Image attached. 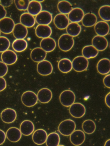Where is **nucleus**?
<instances>
[{
  "label": "nucleus",
  "instance_id": "nucleus-18",
  "mask_svg": "<svg viewBox=\"0 0 110 146\" xmlns=\"http://www.w3.org/2000/svg\"><path fill=\"white\" fill-rule=\"evenodd\" d=\"M38 100L41 103H49L52 99V93L51 90L47 88H43L38 92L37 94Z\"/></svg>",
  "mask_w": 110,
  "mask_h": 146
},
{
  "label": "nucleus",
  "instance_id": "nucleus-45",
  "mask_svg": "<svg viewBox=\"0 0 110 146\" xmlns=\"http://www.w3.org/2000/svg\"><path fill=\"white\" fill-rule=\"evenodd\" d=\"M105 102L107 107L110 108V92L107 94L105 98Z\"/></svg>",
  "mask_w": 110,
  "mask_h": 146
},
{
  "label": "nucleus",
  "instance_id": "nucleus-5",
  "mask_svg": "<svg viewBox=\"0 0 110 146\" xmlns=\"http://www.w3.org/2000/svg\"><path fill=\"white\" fill-rule=\"evenodd\" d=\"M21 101L24 106L27 107H32L38 103V97L34 92L29 90L22 94Z\"/></svg>",
  "mask_w": 110,
  "mask_h": 146
},
{
  "label": "nucleus",
  "instance_id": "nucleus-14",
  "mask_svg": "<svg viewBox=\"0 0 110 146\" xmlns=\"http://www.w3.org/2000/svg\"><path fill=\"white\" fill-rule=\"evenodd\" d=\"M53 23L58 29L64 30L68 27L69 24V20L66 15L59 13L55 16L53 19Z\"/></svg>",
  "mask_w": 110,
  "mask_h": 146
},
{
  "label": "nucleus",
  "instance_id": "nucleus-34",
  "mask_svg": "<svg viewBox=\"0 0 110 146\" xmlns=\"http://www.w3.org/2000/svg\"><path fill=\"white\" fill-rule=\"evenodd\" d=\"M12 47L15 51L21 52L25 51L27 48L28 42L24 39H16L13 42Z\"/></svg>",
  "mask_w": 110,
  "mask_h": 146
},
{
  "label": "nucleus",
  "instance_id": "nucleus-42",
  "mask_svg": "<svg viewBox=\"0 0 110 146\" xmlns=\"http://www.w3.org/2000/svg\"><path fill=\"white\" fill-rule=\"evenodd\" d=\"M7 11L5 8L0 4V20L6 17Z\"/></svg>",
  "mask_w": 110,
  "mask_h": 146
},
{
  "label": "nucleus",
  "instance_id": "nucleus-43",
  "mask_svg": "<svg viewBox=\"0 0 110 146\" xmlns=\"http://www.w3.org/2000/svg\"><path fill=\"white\" fill-rule=\"evenodd\" d=\"M6 139V133L2 130L0 129V145L4 143Z\"/></svg>",
  "mask_w": 110,
  "mask_h": 146
},
{
  "label": "nucleus",
  "instance_id": "nucleus-8",
  "mask_svg": "<svg viewBox=\"0 0 110 146\" xmlns=\"http://www.w3.org/2000/svg\"><path fill=\"white\" fill-rule=\"evenodd\" d=\"M37 72L40 75L47 76L50 75L53 71V66L51 63L47 60H44L38 63Z\"/></svg>",
  "mask_w": 110,
  "mask_h": 146
},
{
  "label": "nucleus",
  "instance_id": "nucleus-3",
  "mask_svg": "<svg viewBox=\"0 0 110 146\" xmlns=\"http://www.w3.org/2000/svg\"><path fill=\"white\" fill-rule=\"evenodd\" d=\"M76 96L72 90H65L60 94L59 100L61 104L66 107H70L74 103Z\"/></svg>",
  "mask_w": 110,
  "mask_h": 146
},
{
  "label": "nucleus",
  "instance_id": "nucleus-47",
  "mask_svg": "<svg viewBox=\"0 0 110 146\" xmlns=\"http://www.w3.org/2000/svg\"><path fill=\"white\" fill-rule=\"evenodd\" d=\"M38 1L39 2H40H40H43L44 1Z\"/></svg>",
  "mask_w": 110,
  "mask_h": 146
},
{
  "label": "nucleus",
  "instance_id": "nucleus-39",
  "mask_svg": "<svg viewBox=\"0 0 110 146\" xmlns=\"http://www.w3.org/2000/svg\"><path fill=\"white\" fill-rule=\"evenodd\" d=\"M8 72V66L7 65L2 61H0V77H3Z\"/></svg>",
  "mask_w": 110,
  "mask_h": 146
},
{
  "label": "nucleus",
  "instance_id": "nucleus-35",
  "mask_svg": "<svg viewBox=\"0 0 110 146\" xmlns=\"http://www.w3.org/2000/svg\"><path fill=\"white\" fill-rule=\"evenodd\" d=\"M60 142L59 135L56 132H52L47 136L46 143L47 146H58Z\"/></svg>",
  "mask_w": 110,
  "mask_h": 146
},
{
  "label": "nucleus",
  "instance_id": "nucleus-20",
  "mask_svg": "<svg viewBox=\"0 0 110 146\" xmlns=\"http://www.w3.org/2000/svg\"><path fill=\"white\" fill-rule=\"evenodd\" d=\"M6 135L9 141L15 143L20 140L22 134L19 129L16 127H11L7 130Z\"/></svg>",
  "mask_w": 110,
  "mask_h": 146
},
{
  "label": "nucleus",
  "instance_id": "nucleus-41",
  "mask_svg": "<svg viewBox=\"0 0 110 146\" xmlns=\"http://www.w3.org/2000/svg\"><path fill=\"white\" fill-rule=\"evenodd\" d=\"M104 85L108 88H110V74L107 75L103 79Z\"/></svg>",
  "mask_w": 110,
  "mask_h": 146
},
{
  "label": "nucleus",
  "instance_id": "nucleus-19",
  "mask_svg": "<svg viewBox=\"0 0 110 146\" xmlns=\"http://www.w3.org/2000/svg\"><path fill=\"white\" fill-rule=\"evenodd\" d=\"M52 34V30L49 25H38L35 29V35L39 38L45 39L50 37Z\"/></svg>",
  "mask_w": 110,
  "mask_h": 146
},
{
  "label": "nucleus",
  "instance_id": "nucleus-29",
  "mask_svg": "<svg viewBox=\"0 0 110 146\" xmlns=\"http://www.w3.org/2000/svg\"><path fill=\"white\" fill-rule=\"evenodd\" d=\"M42 6L41 3L38 1H30L27 11L28 13L32 16H36L42 11Z\"/></svg>",
  "mask_w": 110,
  "mask_h": 146
},
{
  "label": "nucleus",
  "instance_id": "nucleus-36",
  "mask_svg": "<svg viewBox=\"0 0 110 146\" xmlns=\"http://www.w3.org/2000/svg\"><path fill=\"white\" fill-rule=\"evenodd\" d=\"M99 15L103 21H110V6L106 5L101 6L99 9Z\"/></svg>",
  "mask_w": 110,
  "mask_h": 146
},
{
  "label": "nucleus",
  "instance_id": "nucleus-2",
  "mask_svg": "<svg viewBox=\"0 0 110 146\" xmlns=\"http://www.w3.org/2000/svg\"><path fill=\"white\" fill-rule=\"evenodd\" d=\"M74 44V38L67 34L61 35L58 40V47L63 52H67L71 50Z\"/></svg>",
  "mask_w": 110,
  "mask_h": 146
},
{
  "label": "nucleus",
  "instance_id": "nucleus-31",
  "mask_svg": "<svg viewBox=\"0 0 110 146\" xmlns=\"http://www.w3.org/2000/svg\"><path fill=\"white\" fill-rule=\"evenodd\" d=\"M81 31V27L77 23H70L66 28L67 34L73 37L79 35Z\"/></svg>",
  "mask_w": 110,
  "mask_h": 146
},
{
  "label": "nucleus",
  "instance_id": "nucleus-24",
  "mask_svg": "<svg viewBox=\"0 0 110 146\" xmlns=\"http://www.w3.org/2000/svg\"><path fill=\"white\" fill-rule=\"evenodd\" d=\"M34 125L31 120H25L21 122L19 129L21 134L25 136H29L34 132Z\"/></svg>",
  "mask_w": 110,
  "mask_h": 146
},
{
  "label": "nucleus",
  "instance_id": "nucleus-23",
  "mask_svg": "<svg viewBox=\"0 0 110 146\" xmlns=\"http://www.w3.org/2000/svg\"><path fill=\"white\" fill-rule=\"evenodd\" d=\"M13 35L16 39H24L26 37L28 31L26 27L19 23L15 25L13 31Z\"/></svg>",
  "mask_w": 110,
  "mask_h": 146
},
{
  "label": "nucleus",
  "instance_id": "nucleus-9",
  "mask_svg": "<svg viewBox=\"0 0 110 146\" xmlns=\"http://www.w3.org/2000/svg\"><path fill=\"white\" fill-rule=\"evenodd\" d=\"M17 117L15 110L10 108L4 109L1 113V118L3 122L6 123H11L14 122Z\"/></svg>",
  "mask_w": 110,
  "mask_h": 146
},
{
  "label": "nucleus",
  "instance_id": "nucleus-17",
  "mask_svg": "<svg viewBox=\"0 0 110 146\" xmlns=\"http://www.w3.org/2000/svg\"><path fill=\"white\" fill-rule=\"evenodd\" d=\"M84 16L83 10L79 7L73 8L68 14V17L71 23H78L82 21Z\"/></svg>",
  "mask_w": 110,
  "mask_h": 146
},
{
  "label": "nucleus",
  "instance_id": "nucleus-26",
  "mask_svg": "<svg viewBox=\"0 0 110 146\" xmlns=\"http://www.w3.org/2000/svg\"><path fill=\"white\" fill-rule=\"evenodd\" d=\"M20 22L21 24L27 28L33 27L36 23L34 17L28 13H25L21 15Z\"/></svg>",
  "mask_w": 110,
  "mask_h": 146
},
{
  "label": "nucleus",
  "instance_id": "nucleus-7",
  "mask_svg": "<svg viewBox=\"0 0 110 146\" xmlns=\"http://www.w3.org/2000/svg\"><path fill=\"white\" fill-rule=\"evenodd\" d=\"M14 22L9 17H5L0 20V31L4 34L12 33L14 28Z\"/></svg>",
  "mask_w": 110,
  "mask_h": 146
},
{
  "label": "nucleus",
  "instance_id": "nucleus-15",
  "mask_svg": "<svg viewBox=\"0 0 110 146\" xmlns=\"http://www.w3.org/2000/svg\"><path fill=\"white\" fill-rule=\"evenodd\" d=\"M2 61L7 65H11L16 63L18 60L17 54L14 51L7 50L1 55Z\"/></svg>",
  "mask_w": 110,
  "mask_h": 146
},
{
  "label": "nucleus",
  "instance_id": "nucleus-22",
  "mask_svg": "<svg viewBox=\"0 0 110 146\" xmlns=\"http://www.w3.org/2000/svg\"><path fill=\"white\" fill-rule=\"evenodd\" d=\"M47 55V53L40 47L34 48L31 52V58L33 61L36 63H39L45 60Z\"/></svg>",
  "mask_w": 110,
  "mask_h": 146
},
{
  "label": "nucleus",
  "instance_id": "nucleus-50",
  "mask_svg": "<svg viewBox=\"0 0 110 146\" xmlns=\"http://www.w3.org/2000/svg\"><path fill=\"white\" fill-rule=\"evenodd\" d=\"M0 3H1V1H0Z\"/></svg>",
  "mask_w": 110,
  "mask_h": 146
},
{
  "label": "nucleus",
  "instance_id": "nucleus-12",
  "mask_svg": "<svg viewBox=\"0 0 110 146\" xmlns=\"http://www.w3.org/2000/svg\"><path fill=\"white\" fill-rule=\"evenodd\" d=\"M47 132L43 129H38L36 130L33 133L32 138L34 143L38 145L44 144L47 139Z\"/></svg>",
  "mask_w": 110,
  "mask_h": 146
},
{
  "label": "nucleus",
  "instance_id": "nucleus-16",
  "mask_svg": "<svg viewBox=\"0 0 110 146\" xmlns=\"http://www.w3.org/2000/svg\"><path fill=\"white\" fill-rule=\"evenodd\" d=\"M94 29L97 35L105 37L109 34L110 26L107 22L101 21L96 23L95 25Z\"/></svg>",
  "mask_w": 110,
  "mask_h": 146
},
{
  "label": "nucleus",
  "instance_id": "nucleus-28",
  "mask_svg": "<svg viewBox=\"0 0 110 146\" xmlns=\"http://www.w3.org/2000/svg\"><path fill=\"white\" fill-rule=\"evenodd\" d=\"M97 18L96 15L92 13H88L84 15L82 23L86 27H91L95 26L97 23Z\"/></svg>",
  "mask_w": 110,
  "mask_h": 146
},
{
  "label": "nucleus",
  "instance_id": "nucleus-40",
  "mask_svg": "<svg viewBox=\"0 0 110 146\" xmlns=\"http://www.w3.org/2000/svg\"><path fill=\"white\" fill-rule=\"evenodd\" d=\"M7 88V82L3 77H0V92L3 91Z\"/></svg>",
  "mask_w": 110,
  "mask_h": 146
},
{
  "label": "nucleus",
  "instance_id": "nucleus-10",
  "mask_svg": "<svg viewBox=\"0 0 110 146\" xmlns=\"http://www.w3.org/2000/svg\"><path fill=\"white\" fill-rule=\"evenodd\" d=\"M35 21L39 25H49L52 20V16L50 12L42 11L35 17Z\"/></svg>",
  "mask_w": 110,
  "mask_h": 146
},
{
  "label": "nucleus",
  "instance_id": "nucleus-37",
  "mask_svg": "<svg viewBox=\"0 0 110 146\" xmlns=\"http://www.w3.org/2000/svg\"><path fill=\"white\" fill-rule=\"evenodd\" d=\"M10 43L9 39L5 36H0V53H3L8 50Z\"/></svg>",
  "mask_w": 110,
  "mask_h": 146
},
{
  "label": "nucleus",
  "instance_id": "nucleus-13",
  "mask_svg": "<svg viewBox=\"0 0 110 146\" xmlns=\"http://www.w3.org/2000/svg\"><path fill=\"white\" fill-rule=\"evenodd\" d=\"M92 46L98 51H103L108 46V42L104 36H95L92 40Z\"/></svg>",
  "mask_w": 110,
  "mask_h": 146
},
{
  "label": "nucleus",
  "instance_id": "nucleus-44",
  "mask_svg": "<svg viewBox=\"0 0 110 146\" xmlns=\"http://www.w3.org/2000/svg\"><path fill=\"white\" fill-rule=\"evenodd\" d=\"M13 1L12 0H7V1H4V0H3V1H1V3L0 4L4 7H8L10 6L12 3H13Z\"/></svg>",
  "mask_w": 110,
  "mask_h": 146
},
{
  "label": "nucleus",
  "instance_id": "nucleus-4",
  "mask_svg": "<svg viewBox=\"0 0 110 146\" xmlns=\"http://www.w3.org/2000/svg\"><path fill=\"white\" fill-rule=\"evenodd\" d=\"M72 68L77 72L86 70L89 66V60L82 56L75 57L72 61Z\"/></svg>",
  "mask_w": 110,
  "mask_h": 146
},
{
  "label": "nucleus",
  "instance_id": "nucleus-38",
  "mask_svg": "<svg viewBox=\"0 0 110 146\" xmlns=\"http://www.w3.org/2000/svg\"><path fill=\"white\" fill-rule=\"evenodd\" d=\"M30 1L29 0H15V5L19 11H25L27 10Z\"/></svg>",
  "mask_w": 110,
  "mask_h": 146
},
{
  "label": "nucleus",
  "instance_id": "nucleus-11",
  "mask_svg": "<svg viewBox=\"0 0 110 146\" xmlns=\"http://www.w3.org/2000/svg\"><path fill=\"white\" fill-rule=\"evenodd\" d=\"M70 136V142L76 146L82 145L86 139L85 133L81 130H75Z\"/></svg>",
  "mask_w": 110,
  "mask_h": 146
},
{
  "label": "nucleus",
  "instance_id": "nucleus-33",
  "mask_svg": "<svg viewBox=\"0 0 110 146\" xmlns=\"http://www.w3.org/2000/svg\"><path fill=\"white\" fill-rule=\"evenodd\" d=\"M82 130L84 133L90 135L93 134L96 129V125L94 121L91 119L85 120L82 124Z\"/></svg>",
  "mask_w": 110,
  "mask_h": 146
},
{
  "label": "nucleus",
  "instance_id": "nucleus-48",
  "mask_svg": "<svg viewBox=\"0 0 110 146\" xmlns=\"http://www.w3.org/2000/svg\"><path fill=\"white\" fill-rule=\"evenodd\" d=\"M58 146H64V145H59Z\"/></svg>",
  "mask_w": 110,
  "mask_h": 146
},
{
  "label": "nucleus",
  "instance_id": "nucleus-25",
  "mask_svg": "<svg viewBox=\"0 0 110 146\" xmlns=\"http://www.w3.org/2000/svg\"><path fill=\"white\" fill-rule=\"evenodd\" d=\"M98 72L105 75L110 72V60L107 58H104L99 60L97 64Z\"/></svg>",
  "mask_w": 110,
  "mask_h": 146
},
{
  "label": "nucleus",
  "instance_id": "nucleus-32",
  "mask_svg": "<svg viewBox=\"0 0 110 146\" xmlns=\"http://www.w3.org/2000/svg\"><path fill=\"white\" fill-rule=\"evenodd\" d=\"M58 11L61 14H68L72 9V5L70 2L67 1H61L58 2L57 5Z\"/></svg>",
  "mask_w": 110,
  "mask_h": 146
},
{
  "label": "nucleus",
  "instance_id": "nucleus-21",
  "mask_svg": "<svg viewBox=\"0 0 110 146\" xmlns=\"http://www.w3.org/2000/svg\"><path fill=\"white\" fill-rule=\"evenodd\" d=\"M56 41L51 37L42 39L40 41V48L46 53L52 52L56 48Z\"/></svg>",
  "mask_w": 110,
  "mask_h": 146
},
{
  "label": "nucleus",
  "instance_id": "nucleus-49",
  "mask_svg": "<svg viewBox=\"0 0 110 146\" xmlns=\"http://www.w3.org/2000/svg\"><path fill=\"white\" fill-rule=\"evenodd\" d=\"M1 31H0V35H1Z\"/></svg>",
  "mask_w": 110,
  "mask_h": 146
},
{
  "label": "nucleus",
  "instance_id": "nucleus-30",
  "mask_svg": "<svg viewBox=\"0 0 110 146\" xmlns=\"http://www.w3.org/2000/svg\"><path fill=\"white\" fill-rule=\"evenodd\" d=\"M98 54L99 51L92 45L85 46L82 50V56L87 59L95 58Z\"/></svg>",
  "mask_w": 110,
  "mask_h": 146
},
{
  "label": "nucleus",
  "instance_id": "nucleus-27",
  "mask_svg": "<svg viewBox=\"0 0 110 146\" xmlns=\"http://www.w3.org/2000/svg\"><path fill=\"white\" fill-rule=\"evenodd\" d=\"M58 67L59 71L62 73H68L73 69L72 61L67 58L62 59L58 62Z\"/></svg>",
  "mask_w": 110,
  "mask_h": 146
},
{
  "label": "nucleus",
  "instance_id": "nucleus-46",
  "mask_svg": "<svg viewBox=\"0 0 110 146\" xmlns=\"http://www.w3.org/2000/svg\"><path fill=\"white\" fill-rule=\"evenodd\" d=\"M104 146H110V139H108L105 142Z\"/></svg>",
  "mask_w": 110,
  "mask_h": 146
},
{
  "label": "nucleus",
  "instance_id": "nucleus-6",
  "mask_svg": "<svg viewBox=\"0 0 110 146\" xmlns=\"http://www.w3.org/2000/svg\"><path fill=\"white\" fill-rule=\"evenodd\" d=\"M86 112L85 106L79 102L74 103L70 107V113L72 117L76 118L82 117L85 115Z\"/></svg>",
  "mask_w": 110,
  "mask_h": 146
},
{
  "label": "nucleus",
  "instance_id": "nucleus-1",
  "mask_svg": "<svg viewBox=\"0 0 110 146\" xmlns=\"http://www.w3.org/2000/svg\"><path fill=\"white\" fill-rule=\"evenodd\" d=\"M75 123L70 119H65L59 124L58 130L61 135L65 136L70 135L75 130Z\"/></svg>",
  "mask_w": 110,
  "mask_h": 146
}]
</instances>
